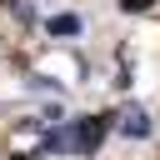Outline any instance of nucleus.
I'll return each instance as SVG.
<instances>
[{
  "mask_svg": "<svg viewBox=\"0 0 160 160\" xmlns=\"http://www.w3.org/2000/svg\"><path fill=\"white\" fill-rule=\"evenodd\" d=\"M110 135V115H90V120H75V135H70V145L75 150H100V140Z\"/></svg>",
  "mask_w": 160,
  "mask_h": 160,
  "instance_id": "obj_1",
  "label": "nucleus"
},
{
  "mask_svg": "<svg viewBox=\"0 0 160 160\" xmlns=\"http://www.w3.org/2000/svg\"><path fill=\"white\" fill-rule=\"evenodd\" d=\"M120 130H125V135H150V120H145V110H130V115L120 120Z\"/></svg>",
  "mask_w": 160,
  "mask_h": 160,
  "instance_id": "obj_2",
  "label": "nucleus"
},
{
  "mask_svg": "<svg viewBox=\"0 0 160 160\" xmlns=\"http://www.w3.org/2000/svg\"><path fill=\"white\" fill-rule=\"evenodd\" d=\"M75 30H80L75 15H55V20H50V35H75Z\"/></svg>",
  "mask_w": 160,
  "mask_h": 160,
  "instance_id": "obj_3",
  "label": "nucleus"
},
{
  "mask_svg": "<svg viewBox=\"0 0 160 160\" xmlns=\"http://www.w3.org/2000/svg\"><path fill=\"white\" fill-rule=\"evenodd\" d=\"M155 0H120V10H150Z\"/></svg>",
  "mask_w": 160,
  "mask_h": 160,
  "instance_id": "obj_4",
  "label": "nucleus"
}]
</instances>
